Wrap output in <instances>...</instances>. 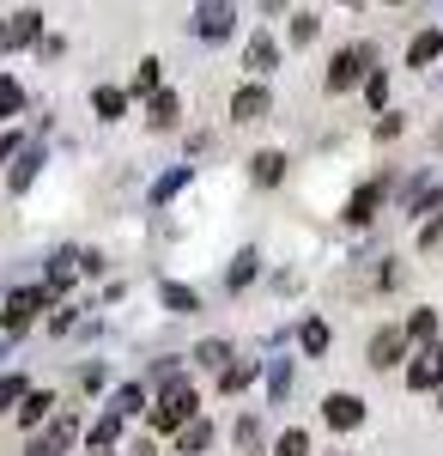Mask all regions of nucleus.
<instances>
[{"label":"nucleus","mask_w":443,"mask_h":456,"mask_svg":"<svg viewBox=\"0 0 443 456\" xmlns=\"http://www.w3.org/2000/svg\"><path fill=\"white\" fill-rule=\"evenodd\" d=\"M189 420H201V395H195L189 378H171L165 395H158V408H152V426H158V432H182Z\"/></svg>","instance_id":"1"},{"label":"nucleus","mask_w":443,"mask_h":456,"mask_svg":"<svg viewBox=\"0 0 443 456\" xmlns=\"http://www.w3.org/2000/svg\"><path fill=\"white\" fill-rule=\"evenodd\" d=\"M371 61H376L371 43H352V49H341V55L328 61V79H322V86H328V92H352V86L371 73Z\"/></svg>","instance_id":"2"},{"label":"nucleus","mask_w":443,"mask_h":456,"mask_svg":"<svg viewBox=\"0 0 443 456\" xmlns=\"http://www.w3.org/2000/svg\"><path fill=\"white\" fill-rule=\"evenodd\" d=\"M49 298H55L49 286H25V292H12V298H6V311H0V329H6V335L31 329V322H36V311H43Z\"/></svg>","instance_id":"3"},{"label":"nucleus","mask_w":443,"mask_h":456,"mask_svg":"<svg viewBox=\"0 0 443 456\" xmlns=\"http://www.w3.org/2000/svg\"><path fill=\"white\" fill-rule=\"evenodd\" d=\"M231 25H238V6H231V0H201V6H195V31H201L206 43H225Z\"/></svg>","instance_id":"4"},{"label":"nucleus","mask_w":443,"mask_h":456,"mask_svg":"<svg viewBox=\"0 0 443 456\" xmlns=\"http://www.w3.org/2000/svg\"><path fill=\"white\" fill-rule=\"evenodd\" d=\"M36 37H43V12L25 6V12H12V19L0 25V55H6V49H25V43H36Z\"/></svg>","instance_id":"5"},{"label":"nucleus","mask_w":443,"mask_h":456,"mask_svg":"<svg viewBox=\"0 0 443 456\" xmlns=\"http://www.w3.org/2000/svg\"><path fill=\"white\" fill-rule=\"evenodd\" d=\"M407 353V329H376L371 335V371H395Z\"/></svg>","instance_id":"6"},{"label":"nucleus","mask_w":443,"mask_h":456,"mask_svg":"<svg viewBox=\"0 0 443 456\" xmlns=\"http://www.w3.org/2000/svg\"><path fill=\"white\" fill-rule=\"evenodd\" d=\"M73 438H79V420H73V414H55V426H49L43 438H31V451H25V456H61Z\"/></svg>","instance_id":"7"},{"label":"nucleus","mask_w":443,"mask_h":456,"mask_svg":"<svg viewBox=\"0 0 443 456\" xmlns=\"http://www.w3.org/2000/svg\"><path fill=\"white\" fill-rule=\"evenodd\" d=\"M383 195H389V176H376V183H365L352 201H346V225H371L376 208H383Z\"/></svg>","instance_id":"8"},{"label":"nucleus","mask_w":443,"mask_h":456,"mask_svg":"<svg viewBox=\"0 0 443 456\" xmlns=\"http://www.w3.org/2000/svg\"><path fill=\"white\" fill-rule=\"evenodd\" d=\"M322 420L334 426V432H352V426L365 420V402H358V395H346V389H334V395L322 402Z\"/></svg>","instance_id":"9"},{"label":"nucleus","mask_w":443,"mask_h":456,"mask_svg":"<svg viewBox=\"0 0 443 456\" xmlns=\"http://www.w3.org/2000/svg\"><path fill=\"white\" fill-rule=\"evenodd\" d=\"M268 110H273L268 86H238V92H231V116H238V122H262Z\"/></svg>","instance_id":"10"},{"label":"nucleus","mask_w":443,"mask_h":456,"mask_svg":"<svg viewBox=\"0 0 443 456\" xmlns=\"http://www.w3.org/2000/svg\"><path fill=\"white\" fill-rule=\"evenodd\" d=\"M243 68H249V73H273V68H279V43H273L268 31H255V37H249V49H243Z\"/></svg>","instance_id":"11"},{"label":"nucleus","mask_w":443,"mask_h":456,"mask_svg":"<svg viewBox=\"0 0 443 456\" xmlns=\"http://www.w3.org/2000/svg\"><path fill=\"white\" fill-rule=\"evenodd\" d=\"M176 116H182V98L176 92H158V98H146V128H176Z\"/></svg>","instance_id":"12"},{"label":"nucleus","mask_w":443,"mask_h":456,"mask_svg":"<svg viewBox=\"0 0 443 456\" xmlns=\"http://www.w3.org/2000/svg\"><path fill=\"white\" fill-rule=\"evenodd\" d=\"M36 171H43V141H31L25 152H19V165L6 171V183H12V189H31V183H36Z\"/></svg>","instance_id":"13"},{"label":"nucleus","mask_w":443,"mask_h":456,"mask_svg":"<svg viewBox=\"0 0 443 456\" xmlns=\"http://www.w3.org/2000/svg\"><path fill=\"white\" fill-rule=\"evenodd\" d=\"M407 213L419 219V213H443V183H431V176H419L407 195Z\"/></svg>","instance_id":"14"},{"label":"nucleus","mask_w":443,"mask_h":456,"mask_svg":"<svg viewBox=\"0 0 443 456\" xmlns=\"http://www.w3.org/2000/svg\"><path fill=\"white\" fill-rule=\"evenodd\" d=\"M438 55H443V31H419L407 43V68H431Z\"/></svg>","instance_id":"15"},{"label":"nucleus","mask_w":443,"mask_h":456,"mask_svg":"<svg viewBox=\"0 0 443 456\" xmlns=\"http://www.w3.org/2000/svg\"><path fill=\"white\" fill-rule=\"evenodd\" d=\"M249 171H255V183H262V189H273V183H286V152H255V159H249Z\"/></svg>","instance_id":"16"},{"label":"nucleus","mask_w":443,"mask_h":456,"mask_svg":"<svg viewBox=\"0 0 443 456\" xmlns=\"http://www.w3.org/2000/svg\"><path fill=\"white\" fill-rule=\"evenodd\" d=\"M79 268H85V256H73V249H55V256H49V292H61V286H68Z\"/></svg>","instance_id":"17"},{"label":"nucleus","mask_w":443,"mask_h":456,"mask_svg":"<svg viewBox=\"0 0 443 456\" xmlns=\"http://www.w3.org/2000/svg\"><path fill=\"white\" fill-rule=\"evenodd\" d=\"M249 384H255V359H238V365L219 371V389H225V395H238V389H249Z\"/></svg>","instance_id":"18"},{"label":"nucleus","mask_w":443,"mask_h":456,"mask_svg":"<svg viewBox=\"0 0 443 456\" xmlns=\"http://www.w3.org/2000/svg\"><path fill=\"white\" fill-rule=\"evenodd\" d=\"M206 444H213V426H206V420H189L182 432H176V451H182V456L206 451Z\"/></svg>","instance_id":"19"},{"label":"nucleus","mask_w":443,"mask_h":456,"mask_svg":"<svg viewBox=\"0 0 443 456\" xmlns=\"http://www.w3.org/2000/svg\"><path fill=\"white\" fill-rule=\"evenodd\" d=\"M438 384H443V371H438V359H431V353L407 365V389H438Z\"/></svg>","instance_id":"20"},{"label":"nucleus","mask_w":443,"mask_h":456,"mask_svg":"<svg viewBox=\"0 0 443 456\" xmlns=\"http://www.w3.org/2000/svg\"><path fill=\"white\" fill-rule=\"evenodd\" d=\"M165 305H171V311L176 316H195V311H201V292H195V286H165Z\"/></svg>","instance_id":"21"},{"label":"nucleus","mask_w":443,"mask_h":456,"mask_svg":"<svg viewBox=\"0 0 443 456\" xmlns=\"http://www.w3.org/2000/svg\"><path fill=\"white\" fill-rule=\"evenodd\" d=\"M49 408H55V395H49V389H31V395L19 402V426H36Z\"/></svg>","instance_id":"22"},{"label":"nucleus","mask_w":443,"mask_h":456,"mask_svg":"<svg viewBox=\"0 0 443 456\" xmlns=\"http://www.w3.org/2000/svg\"><path fill=\"white\" fill-rule=\"evenodd\" d=\"M92 110H98L103 122H122V110H128V98H122V92H109V86H98V92H92Z\"/></svg>","instance_id":"23"},{"label":"nucleus","mask_w":443,"mask_h":456,"mask_svg":"<svg viewBox=\"0 0 443 456\" xmlns=\"http://www.w3.org/2000/svg\"><path fill=\"white\" fill-rule=\"evenodd\" d=\"M407 341H431V347H438V311H413L407 316Z\"/></svg>","instance_id":"24"},{"label":"nucleus","mask_w":443,"mask_h":456,"mask_svg":"<svg viewBox=\"0 0 443 456\" xmlns=\"http://www.w3.org/2000/svg\"><path fill=\"white\" fill-rule=\"evenodd\" d=\"M298 347L304 353H328V322H322V316H310L304 329H298Z\"/></svg>","instance_id":"25"},{"label":"nucleus","mask_w":443,"mask_h":456,"mask_svg":"<svg viewBox=\"0 0 443 456\" xmlns=\"http://www.w3.org/2000/svg\"><path fill=\"white\" fill-rule=\"evenodd\" d=\"M255 281V249H243L238 262H231V268H225V286H231V292H243V286Z\"/></svg>","instance_id":"26"},{"label":"nucleus","mask_w":443,"mask_h":456,"mask_svg":"<svg viewBox=\"0 0 443 456\" xmlns=\"http://www.w3.org/2000/svg\"><path fill=\"white\" fill-rule=\"evenodd\" d=\"M195 365H206V371H225V365H231V347H225V341H201V347H195Z\"/></svg>","instance_id":"27"},{"label":"nucleus","mask_w":443,"mask_h":456,"mask_svg":"<svg viewBox=\"0 0 443 456\" xmlns=\"http://www.w3.org/2000/svg\"><path fill=\"white\" fill-rule=\"evenodd\" d=\"M116 432H122V414L109 408V414H103V420L92 426V451H109V444H116Z\"/></svg>","instance_id":"28"},{"label":"nucleus","mask_w":443,"mask_h":456,"mask_svg":"<svg viewBox=\"0 0 443 456\" xmlns=\"http://www.w3.org/2000/svg\"><path fill=\"white\" fill-rule=\"evenodd\" d=\"M109 408H116V414H122V420H134L140 408H146V395H140V384H128V389H116V402H109Z\"/></svg>","instance_id":"29"},{"label":"nucleus","mask_w":443,"mask_h":456,"mask_svg":"<svg viewBox=\"0 0 443 456\" xmlns=\"http://www.w3.org/2000/svg\"><path fill=\"white\" fill-rule=\"evenodd\" d=\"M134 98H158V61H140L134 68Z\"/></svg>","instance_id":"30"},{"label":"nucleus","mask_w":443,"mask_h":456,"mask_svg":"<svg viewBox=\"0 0 443 456\" xmlns=\"http://www.w3.org/2000/svg\"><path fill=\"white\" fill-rule=\"evenodd\" d=\"M273 456H310V432H279V444H273Z\"/></svg>","instance_id":"31"},{"label":"nucleus","mask_w":443,"mask_h":456,"mask_svg":"<svg viewBox=\"0 0 443 456\" xmlns=\"http://www.w3.org/2000/svg\"><path fill=\"white\" fill-rule=\"evenodd\" d=\"M19 110H25V92H19V86L0 73V122H6V116H19Z\"/></svg>","instance_id":"32"},{"label":"nucleus","mask_w":443,"mask_h":456,"mask_svg":"<svg viewBox=\"0 0 443 456\" xmlns=\"http://www.w3.org/2000/svg\"><path fill=\"white\" fill-rule=\"evenodd\" d=\"M182 183H189V165H176L171 176H158V183H152V201H171V195L182 189Z\"/></svg>","instance_id":"33"},{"label":"nucleus","mask_w":443,"mask_h":456,"mask_svg":"<svg viewBox=\"0 0 443 456\" xmlns=\"http://www.w3.org/2000/svg\"><path fill=\"white\" fill-rule=\"evenodd\" d=\"M365 98H371L376 110L389 104V73H383V68H371V73H365Z\"/></svg>","instance_id":"34"},{"label":"nucleus","mask_w":443,"mask_h":456,"mask_svg":"<svg viewBox=\"0 0 443 456\" xmlns=\"http://www.w3.org/2000/svg\"><path fill=\"white\" fill-rule=\"evenodd\" d=\"M231 438H238V451H243V456L262 451V426H255V420H238V432H231Z\"/></svg>","instance_id":"35"},{"label":"nucleus","mask_w":443,"mask_h":456,"mask_svg":"<svg viewBox=\"0 0 443 456\" xmlns=\"http://www.w3.org/2000/svg\"><path fill=\"white\" fill-rule=\"evenodd\" d=\"M25 395H31L25 378H0V408H12V402H25Z\"/></svg>","instance_id":"36"},{"label":"nucleus","mask_w":443,"mask_h":456,"mask_svg":"<svg viewBox=\"0 0 443 456\" xmlns=\"http://www.w3.org/2000/svg\"><path fill=\"white\" fill-rule=\"evenodd\" d=\"M268 389H273V402H286V389H292V365H286V359L268 371Z\"/></svg>","instance_id":"37"},{"label":"nucleus","mask_w":443,"mask_h":456,"mask_svg":"<svg viewBox=\"0 0 443 456\" xmlns=\"http://www.w3.org/2000/svg\"><path fill=\"white\" fill-rule=\"evenodd\" d=\"M443 244V213H431L425 225H419V249H438Z\"/></svg>","instance_id":"38"},{"label":"nucleus","mask_w":443,"mask_h":456,"mask_svg":"<svg viewBox=\"0 0 443 456\" xmlns=\"http://www.w3.org/2000/svg\"><path fill=\"white\" fill-rule=\"evenodd\" d=\"M292 43H316V12H298L292 19Z\"/></svg>","instance_id":"39"},{"label":"nucleus","mask_w":443,"mask_h":456,"mask_svg":"<svg viewBox=\"0 0 443 456\" xmlns=\"http://www.w3.org/2000/svg\"><path fill=\"white\" fill-rule=\"evenodd\" d=\"M431 359H438V371H443V341H438V347H431Z\"/></svg>","instance_id":"40"},{"label":"nucleus","mask_w":443,"mask_h":456,"mask_svg":"<svg viewBox=\"0 0 443 456\" xmlns=\"http://www.w3.org/2000/svg\"><path fill=\"white\" fill-rule=\"evenodd\" d=\"M346 6H358V0H346Z\"/></svg>","instance_id":"41"},{"label":"nucleus","mask_w":443,"mask_h":456,"mask_svg":"<svg viewBox=\"0 0 443 456\" xmlns=\"http://www.w3.org/2000/svg\"><path fill=\"white\" fill-rule=\"evenodd\" d=\"M92 456H103V451H92Z\"/></svg>","instance_id":"42"},{"label":"nucleus","mask_w":443,"mask_h":456,"mask_svg":"<svg viewBox=\"0 0 443 456\" xmlns=\"http://www.w3.org/2000/svg\"><path fill=\"white\" fill-rule=\"evenodd\" d=\"M395 6H401V0H395Z\"/></svg>","instance_id":"43"}]
</instances>
